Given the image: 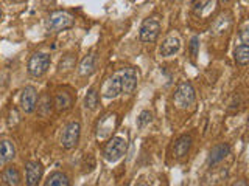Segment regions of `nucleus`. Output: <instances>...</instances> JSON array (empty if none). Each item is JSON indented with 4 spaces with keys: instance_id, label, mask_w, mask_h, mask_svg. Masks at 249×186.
<instances>
[{
    "instance_id": "nucleus-3",
    "label": "nucleus",
    "mask_w": 249,
    "mask_h": 186,
    "mask_svg": "<svg viewBox=\"0 0 249 186\" xmlns=\"http://www.w3.org/2000/svg\"><path fill=\"white\" fill-rule=\"evenodd\" d=\"M126 149H128L126 140L122 137H114L106 143L105 149H103V157L109 163H115L126 154Z\"/></svg>"
},
{
    "instance_id": "nucleus-10",
    "label": "nucleus",
    "mask_w": 249,
    "mask_h": 186,
    "mask_svg": "<svg viewBox=\"0 0 249 186\" xmlns=\"http://www.w3.org/2000/svg\"><path fill=\"white\" fill-rule=\"evenodd\" d=\"M120 93H122V79H120L119 72H117L105 82L103 89H101V95L106 99H112L119 96Z\"/></svg>"
},
{
    "instance_id": "nucleus-28",
    "label": "nucleus",
    "mask_w": 249,
    "mask_h": 186,
    "mask_svg": "<svg viewBox=\"0 0 249 186\" xmlns=\"http://www.w3.org/2000/svg\"><path fill=\"white\" fill-rule=\"evenodd\" d=\"M13 2H25V0H13Z\"/></svg>"
},
{
    "instance_id": "nucleus-15",
    "label": "nucleus",
    "mask_w": 249,
    "mask_h": 186,
    "mask_svg": "<svg viewBox=\"0 0 249 186\" xmlns=\"http://www.w3.org/2000/svg\"><path fill=\"white\" fill-rule=\"evenodd\" d=\"M16 157V146L11 140H0V168L8 165Z\"/></svg>"
},
{
    "instance_id": "nucleus-2",
    "label": "nucleus",
    "mask_w": 249,
    "mask_h": 186,
    "mask_svg": "<svg viewBox=\"0 0 249 186\" xmlns=\"http://www.w3.org/2000/svg\"><path fill=\"white\" fill-rule=\"evenodd\" d=\"M173 103L178 108H181V110H187V108L195 106V103H196V93H195L193 85L189 81L181 82L176 87Z\"/></svg>"
},
{
    "instance_id": "nucleus-20",
    "label": "nucleus",
    "mask_w": 249,
    "mask_h": 186,
    "mask_svg": "<svg viewBox=\"0 0 249 186\" xmlns=\"http://www.w3.org/2000/svg\"><path fill=\"white\" fill-rule=\"evenodd\" d=\"M95 67H97V56L95 54H89L81 61V65H80V75L81 76H90L93 72H95Z\"/></svg>"
},
{
    "instance_id": "nucleus-7",
    "label": "nucleus",
    "mask_w": 249,
    "mask_h": 186,
    "mask_svg": "<svg viewBox=\"0 0 249 186\" xmlns=\"http://www.w3.org/2000/svg\"><path fill=\"white\" fill-rule=\"evenodd\" d=\"M37 90L33 85H27L20 93V107L25 113H33L37 107Z\"/></svg>"
},
{
    "instance_id": "nucleus-19",
    "label": "nucleus",
    "mask_w": 249,
    "mask_h": 186,
    "mask_svg": "<svg viewBox=\"0 0 249 186\" xmlns=\"http://www.w3.org/2000/svg\"><path fill=\"white\" fill-rule=\"evenodd\" d=\"M233 59H235V64L240 67H246L249 64V46H248V44H241V45L235 46Z\"/></svg>"
},
{
    "instance_id": "nucleus-1",
    "label": "nucleus",
    "mask_w": 249,
    "mask_h": 186,
    "mask_svg": "<svg viewBox=\"0 0 249 186\" xmlns=\"http://www.w3.org/2000/svg\"><path fill=\"white\" fill-rule=\"evenodd\" d=\"M73 25L75 19L69 11H53L45 20V27L50 33H61V31L70 30Z\"/></svg>"
},
{
    "instance_id": "nucleus-9",
    "label": "nucleus",
    "mask_w": 249,
    "mask_h": 186,
    "mask_svg": "<svg viewBox=\"0 0 249 186\" xmlns=\"http://www.w3.org/2000/svg\"><path fill=\"white\" fill-rule=\"evenodd\" d=\"M120 79H122V92L124 93H132L137 87V72L132 67H124L120 72Z\"/></svg>"
},
{
    "instance_id": "nucleus-23",
    "label": "nucleus",
    "mask_w": 249,
    "mask_h": 186,
    "mask_svg": "<svg viewBox=\"0 0 249 186\" xmlns=\"http://www.w3.org/2000/svg\"><path fill=\"white\" fill-rule=\"evenodd\" d=\"M153 121V113L150 110H143L140 112V115L137 116V127L143 129L146 124H150Z\"/></svg>"
},
{
    "instance_id": "nucleus-26",
    "label": "nucleus",
    "mask_w": 249,
    "mask_h": 186,
    "mask_svg": "<svg viewBox=\"0 0 249 186\" xmlns=\"http://www.w3.org/2000/svg\"><path fill=\"white\" fill-rule=\"evenodd\" d=\"M20 123V115L18 112V108H13V110L10 112V115H8V126L10 127H14L16 124Z\"/></svg>"
},
{
    "instance_id": "nucleus-6",
    "label": "nucleus",
    "mask_w": 249,
    "mask_h": 186,
    "mask_svg": "<svg viewBox=\"0 0 249 186\" xmlns=\"http://www.w3.org/2000/svg\"><path fill=\"white\" fill-rule=\"evenodd\" d=\"M80 135H81V124L78 121H72L69 123L67 126L62 130V135H61V144L64 149L70 151L78 144L80 141Z\"/></svg>"
},
{
    "instance_id": "nucleus-27",
    "label": "nucleus",
    "mask_w": 249,
    "mask_h": 186,
    "mask_svg": "<svg viewBox=\"0 0 249 186\" xmlns=\"http://www.w3.org/2000/svg\"><path fill=\"white\" fill-rule=\"evenodd\" d=\"M248 25H245L240 31V37H241V44H249V36H248Z\"/></svg>"
},
{
    "instance_id": "nucleus-12",
    "label": "nucleus",
    "mask_w": 249,
    "mask_h": 186,
    "mask_svg": "<svg viewBox=\"0 0 249 186\" xmlns=\"http://www.w3.org/2000/svg\"><path fill=\"white\" fill-rule=\"evenodd\" d=\"M231 154V146L228 143H218L212 147V151L209 154V165L215 166L218 163H221L228 155Z\"/></svg>"
},
{
    "instance_id": "nucleus-24",
    "label": "nucleus",
    "mask_w": 249,
    "mask_h": 186,
    "mask_svg": "<svg viewBox=\"0 0 249 186\" xmlns=\"http://www.w3.org/2000/svg\"><path fill=\"white\" fill-rule=\"evenodd\" d=\"M37 108H39V113H41L42 116H47V115L50 113V110H52V99L49 96H44L41 106H39Z\"/></svg>"
},
{
    "instance_id": "nucleus-29",
    "label": "nucleus",
    "mask_w": 249,
    "mask_h": 186,
    "mask_svg": "<svg viewBox=\"0 0 249 186\" xmlns=\"http://www.w3.org/2000/svg\"><path fill=\"white\" fill-rule=\"evenodd\" d=\"M2 16H3V14H2V10H0V20H2Z\"/></svg>"
},
{
    "instance_id": "nucleus-21",
    "label": "nucleus",
    "mask_w": 249,
    "mask_h": 186,
    "mask_svg": "<svg viewBox=\"0 0 249 186\" xmlns=\"http://www.w3.org/2000/svg\"><path fill=\"white\" fill-rule=\"evenodd\" d=\"M69 177L62 172H52L45 182V186H69Z\"/></svg>"
},
{
    "instance_id": "nucleus-8",
    "label": "nucleus",
    "mask_w": 249,
    "mask_h": 186,
    "mask_svg": "<svg viewBox=\"0 0 249 186\" xmlns=\"http://www.w3.org/2000/svg\"><path fill=\"white\" fill-rule=\"evenodd\" d=\"M42 174H44V168L41 161L30 160L25 163V183L28 186H36L39 180L42 178Z\"/></svg>"
},
{
    "instance_id": "nucleus-14",
    "label": "nucleus",
    "mask_w": 249,
    "mask_h": 186,
    "mask_svg": "<svg viewBox=\"0 0 249 186\" xmlns=\"http://www.w3.org/2000/svg\"><path fill=\"white\" fill-rule=\"evenodd\" d=\"M218 6L216 0H196L193 5V13L198 17H209Z\"/></svg>"
},
{
    "instance_id": "nucleus-4",
    "label": "nucleus",
    "mask_w": 249,
    "mask_h": 186,
    "mask_svg": "<svg viewBox=\"0 0 249 186\" xmlns=\"http://www.w3.org/2000/svg\"><path fill=\"white\" fill-rule=\"evenodd\" d=\"M50 67V56L47 53H35L33 56L28 59L27 70L28 75L33 78H41L47 73Z\"/></svg>"
},
{
    "instance_id": "nucleus-13",
    "label": "nucleus",
    "mask_w": 249,
    "mask_h": 186,
    "mask_svg": "<svg viewBox=\"0 0 249 186\" xmlns=\"http://www.w3.org/2000/svg\"><path fill=\"white\" fill-rule=\"evenodd\" d=\"M117 127V115L109 113L103 120L98 123V138L105 140L112 134L114 129Z\"/></svg>"
},
{
    "instance_id": "nucleus-16",
    "label": "nucleus",
    "mask_w": 249,
    "mask_h": 186,
    "mask_svg": "<svg viewBox=\"0 0 249 186\" xmlns=\"http://www.w3.org/2000/svg\"><path fill=\"white\" fill-rule=\"evenodd\" d=\"M0 180H2V185H6V186H18L20 185V172L18 170L16 166H6L2 174H0Z\"/></svg>"
},
{
    "instance_id": "nucleus-25",
    "label": "nucleus",
    "mask_w": 249,
    "mask_h": 186,
    "mask_svg": "<svg viewBox=\"0 0 249 186\" xmlns=\"http://www.w3.org/2000/svg\"><path fill=\"white\" fill-rule=\"evenodd\" d=\"M189 50H190V54H192L193 59L198 56V53H199V37L198 36H193L192 37L190 45H189Z\"/></svg>"
},
{
    "instance_id": "nucleus-18",
    "label": "nucleus",
    "mask_w": 249,
    "mask_h": 186,
    "mask_svg": "<svg viewBox=\"0 0 249 186\" xmlns=\"http://www.w3.org/2000/svg\"><path fill=\"white\" fill-rule=\"evenodd\" d=\"M73 104V98L70 96V93L67 92H58L56 96H54V106H56V110L64 112L69 110Z\"/></svg>"
},
{
    "instance_id": "nucleus-30",
    "label": "nucleus",
    "mask_w": 249,
    "mask_h": 186,
    "mask_svg": "<svg viewBox=\"0 0 249 186\" xmlns=\"http://www.w3.org/2000/svg\"><path fill=\"white\" fill-rule=\"evenodd\" d=\"M223 2H229V0H223Z\"/></svg>"
},
{
    "instance_id": "nucleus-17",
    "label": "nucleus",
    "mask_w": 249,
    "mask_h": 186,
    "mask_svg": "<svg viewBox=\"0 0 249 186\" xmlns=\"http://www.w3.org/2000/svg\"><path fill=\"white\" fill-rule=\"evenodd\" d=\"M190 146H192V137L190 135H182L176 140L175 143V155L178 158H182L185 157L187 154L190 151Z\"/></svg>"
},
{
    "instance_id": "nucleus-22",
    "label": "nucleus",
    "mask_w": 249,
    "mask_h": 186,
    "mask_svg": "<svg viewBox=\"0 0 249 186\" xmlns=\"http://www.w3.org/2000/svg\"><path fill=\"white\" fill-rule=\"evenodd\" d=\"M98 103H100V96H98L97 90H95V89H90V90L88 92V95H86V98H84V104H86V107H88L89 110H97Z\"/></svg>"
},
{
    "instance_id": "nucleus-5",
    "label": "nucleus",
    "mask_w": 249,
    "mask_h": 186,
    "mask_svg": "<svg viewBox=\"0 0 249 186\" xmlns=\"http://www.w3.org/2000/svg\"><path fill=\"white\" fill-rule=\"evenodd\" d=\"M160 34V20L158 17H148L143 20L139 31V37L143 44H153Z\"/></svg>"
},
{
    "instance_id": "nucleus-11",
    "label": "nucleus",
    "mask_w": 249,
    "mask_h": 186,
    "mask_svg": "<svg viewBox=\"0 0 249 186\" xmlns=\"http://www.w3.org/2000/svg\"><path fill=\"white\" fill-rule=\"evenodd\" d=\"M179 48H181V39L178 36H168L165 41L160 44L159 53L163 58H171L179 51Z\"/></svg>"
}]
</instances>
